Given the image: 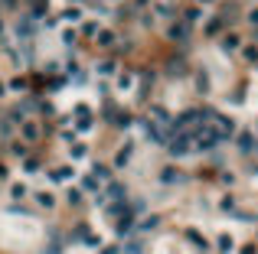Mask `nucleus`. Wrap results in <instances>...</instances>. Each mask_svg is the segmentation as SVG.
I'll list each match as a JSON object with an SVG mask.
<instances>
[{"instance_id": "16", "label": "nucleus", "mask_w": 258, "mask_h": 254, "mask_svg": "<svg viewBox=\"0 0 258 254\" xmlns=\"http://www.w3.org/2000/svg\"><path fill=\"white\" fill-rule=\"evenodd\" d=\"M245 62H258V46H249V49H245Z\"/></svg>"}, {"instance_id": "18", "label": "nucleus", "mask_w": 258, "mask_h": 254, "mask_svg": "<svg viewBox=\"0 0 258 254\" xmlns=\"http://www.w3.org/2000/svg\"><path fill=\"white\" fill-rule=\"evenodd\" d=\"M242 254H258V248H255V245H245V248H242Z\"/></svg>"}, {"instance_id": "11", "label": "nucleus", "mask_w": 258, "mask_h": 254, "mask_svg": "<svg viewBox=\"0 0 258 254\" xmlns=\"http://www.w3.org/2000/svg\"><path fill=\"white\" fill-rule=\"evenodd\" d=\"M7 88H10V92H26V78H13Z\"/></svg>"}, {"instance_id": "21", "label": "nucleus", "mask_w": 258, "mask_h": 254, "mask_svg": "<svg viewBox=\"0 0 258 254\" xmlns=\"http://www.w3.org/2000/svg\"><path fill=\"white\" fill-rule=\"evenodd\" d=\"M3 92H7V85H0V95H3Z\"/></svg>"}, {"instance_id": "2", "label": "nucleus", "mask_w": 258, "mask_h": 254, "mask_svg": "<svg viewBox=\"0 0 258 254\" xmlns=\"http://www.w3.org/2000/svg\"><path fill=\"white\" fill-rule=\"evenodd\" d=\"M75 235H82V241H85V245H92V248H98V245H102V238H98V235H95L92 228H85V225H78V228H75Z\"/></svg>"}, {"instance_id": "5", "label": "nucleus", "mask_w": 258, "mask_h": 254, "mask_svg": "<svg viewBox=\"0 0 258 254\" xmlns=\"http://www.w3.org/2000/svg\"><path fill=\"white\" fill-rule=\"evenodd\" d=\"M219 46H222V52H235V49H239V36H232V33H229V36L219 39Z\"/></svg>"}, {"instance_id": "13", "label": "nucleus", "mask_w": 258, "mask_h": 254, "mask_svg": "<svg viewBox=\"0 0 258 254\" xmlns=\"http://www.w3.org/2000/svg\"><path fill=\"white\" fill-rule=\"evenodd\" d=\"M219 251H232V235H219Z\"/></svg>"}, {"instance_id": "10", "label": "nucleus", "mask_w": 258, "mask_h": 254, "mask_svg": "<svg viewBox=\"0 0 258 254\" xmlns=\"http://www.w3.org/2000/svg\"><path fill=\"white\" fill-rule=\"evenodd\" d=\"M72 176H75L72 169H53V179H56V183H63V179H72Z\"/></svg>"}, {"instance_id": "7", "label": "nucleus", "mask_w": 258, "mask_h": 254, "mask_svg": "<svg viewBox=\"0 0 258 254\" xmlns=\"http://www.w3.org/2000/svg\"><path fill=\"white\" fill-rule=\"evenodd\" d=\"M196 88L199 92H209V75L206 72H196Z\"/></svg>"}, {"instance_id": "1", "label": "nucleus", "mask_w": 258, "mask_h": 254, "mask_svg": "<svg viewBox=\"0 0 258 254\" xmlns=\"http://www.w3.org/2000/svg\"><path fill=\"white\" fill-rule=\"evenodd\" d=\"M20 131H23L26 140H39L43 137V127H39L36 121H20Z\"/></svg>"}, {"instance_id": "15", "label": "nucleus", "mask_w": 258, "mask_h": 254, "mask_svg": "<svg viewBox=\"0 0 258 254\" xmlns=\"http://www.w3.org/2000/svg\"><path fill=\"white\" fill-rule=\"evenodd\" d=\"M98 43H102V46H111V43H115V33H98Z\"/></svg>"}, {"instance_id": "8", "label": "nucleus", "mask_w": 258, "mask_h": 254, "mask_svg": "<svg viewBox=\"0 0 258 254\" xmlns=\"http://www.w3.org/2000/svg\"><path fill=\"white\" fill-rule=\"evenodd\" d=\"M82 189H85V193H98V179L85 176V179H82Z\"/></svg>"}, {"instance_id": "3", "label": "nucleus", "mask_w": 258, "mask_h": 254, "mask_svg": "<svg viewBox=\"0 0 258 254\" xmlns=\"http://www.w3.org/2000/svg\"><path fill=\"white\" fill-rule=\"evenodd\" d=\"M131 153H134V147L131 144H125L121 150L115 153V166H128V160H131Z\"/></svg>"}, {"instance_id": "9", "label": "nucleus", "mask_w": 258, "mask_h": 254, "mask_svg": "<svg viewBox=\"0 0 258 254\" xmlns=\"http://www.w3.org/2000/svg\"><path fill=\"white\" fill-rule=\"evenodd\" d=\"M150 114H154V117H157V121H160V124H167V121H170V114H167V111L160 108V104H154V108H150Z\"/></svg>"}, {"instance_id": "17", "label": "nucleus", "mask_w": 258, "mask_h": 254, "mask_svg": "<svg viewBox=\"0 0 258 254\" xmlns=\"http://www.w3.org/2000/svg\"><path fill=\"white\" fill-rule=\"evenodd\" d=\"M69 202H82V193H78V189H69Z\"/></svg>"}, {"instance_id": "4", "label": "nucleus", "mask_w": 258, "mask_h": 254, "mask_svg": "<svg viewBox=\"0 0 258 254\" xmlns=\"http://www.w3.org/2000/svg\"><path fill=\"white\" fill-rule=\"evenodd\" d=\"M252 147H255V134L242 131V137H239V150H242V153H252Z\"/></svg>"}, {"instance_id": "6", "label": "nucleus", "mask_w": 258, "mask_h": 254, "mask_svg": "<svg viewBox=\"0 0 258 254\" xmlns=\"http://www.w3.org/2000/svg\"><path fill=\"white\" fill-rule=\"evenodd\" d=\"M187 36H190V26L187 23H180V26H173V30H170V39H177V43H187Z\"/></svg>"}, {"instance_id": "20", "label": "nucleus", "mask_w": 258, "mask_h": 254, "mask_svg": "<svg viewBox=\"0 0 258 254\" xmlns=\"http://www.w3.org/2000/svg\"><path fill=\"white\" fill-rule=\"evenodd\" d=\"M102 254H118V248H105V251Z\"/></svg>"}, {"instance_id": "19", "label": "nucleus", "mask_w": 258, "mask_h": 254, "mask_svg": "<svg viewBox=\"0 0 258 254\" xmlns=\"http://www.w3.org/2000/svg\"><path fill=\"white\" fill-rule=\"evenodd\" d=\"M249 23H252V26L258 23V10H252V13H249Z\"/></svg>"}, {"instance_id": "14", "label": "nucleus", "mask_w": 258, "mask_h": 254, "mask_svg": "<svg viewBox=\"0 0 258 254\" xmlns=\"http://www.w3.org/2000/svg\"><path fill=\"white\" fill-rule=\"evenodd\" d=\"M36 202L39 205H46V208H53V196L49 193H36Z\"/></svg>"}, {"instance_id": "12", "label": "nucleus", "mask_w": 258, "mask_h": 254, "mask_svg": "<svg viewBox=\"0 0 258 254\" xmlns=\"http://www.w3.org/2000/svg\"><path fill=\"white\" fill-rule=\"evenodd\" d=\"M180 173H177V169H164V183H180Z\"/></svg>"}]
</instances>
